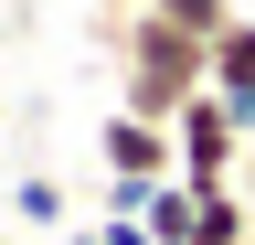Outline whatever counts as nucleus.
Listing matches in <instances>:
<instances>
[{"instance_id":"obj_1","label":"nucleus","mask_w":255,"mask_h":245,"mask_svg":"<svg viewBox=\"0 0 255 245\" xmlns=\"http://www.w3.org/2000/svg\"><path fill=\"white\" fill-rule=\"evenodd\" d=\"M107 43H117V107L128 117H170L213 85V43H191L181 21H159V11H128V21H107Z\"/></svg>"},{"instance_id":"obj_2","label":"nucleus","mask_w":255,"mask_h":245,"mask_svg":"<svg viewBox=\"0 0 255 245\" xmlns=\"http://www.w3.org/2000/svg\"><path fill=\"white\" fill-rule=\"evenodd\" d=\"M170 149H181V181H191V192H223V181L245 171V128H234V107H223L213 85L170 117Z\"/></svg>"},{"instance_id":"obj_3","label":"nucleus","mask_w":255,"mask_h":245,"mask_svg":"<svg viewBox=\"0 0 255 245\" xmlns=\"http://www.w3.org/2000/svg\"><path fill=\"white\" fill-rule=\"evenodd\" d=\"M96 160H107V181H181L170 128H159V117H128V107L96 128Z\"/></svg>"},{"instance_id":"obj_4","label":"nucleus","mask_w":255,"mask_h":245,"mask_svg":"<svg viewBox=\"0 0 255 245\" xmlns=\"http://www.w3.org/2000/svg\"><path fill=\"white\" fill-rule=\"evenodd\" d=\"M213 96L234 107V128L255 139V21H245V11L213 32Z\"/></svg>"},{"instance_id":"obj_5","label":"nucleus","mask_w":255,"mask_h":245,"mask_svg":"<svg viewBox=\"0 0 255 245\" xmlns=\"http://www.w3.org/2000/svg\"><path fill=\"white\" fill-rule=\"evenodd\" d=\"M255 235V203L223 181V192H202V213H191V245H245Z\"/></svg>"},{"instance_id":"obj_6","label":"nucleus","mask_w":255,"mask_h":245,"mask_svg":"<svg viewBox=\"0 0 255 245\" xmlns=\"http://www.w3.org/2000/svg\"><path fill=\"white\" fill-rule=\"evenodd\" d=\"M191 213H202V192H191V181H159V192H149V213H138V224H149L159 245H191Z\"/></svg>"},{"instance_id":"obj_7","label":"nucleus","mask_w":255,"mask_h":245,"mask_svg":"<svg viewBox=\"0 0 255 245\" xmlns=\"http://www.w3.org/2000/svg\"><path fill=\"white\" fill-rule=\"evenodd\" d=\"M11 213H21L32 235H53V224H64V181H53V171H21V181H11Z\"/></svg>"},{"instance_id":"obj_8","label":"nucleus","mask_w":255,"mask_h":245,"mask_svg":"<svg viewBox=\"0 0 255 245\" xmlns=\"http://www.w3.org/2000/svg\"><path fill=\"white\" fill-rule=\"evenodd\" d=\"M149 11H159V21H181L191 43H213L223 21H234V0H149Z\"/></svg>"},{"instance_id":"obj_9","label":"nucleus","mask_w":255,"mask_h":245,"mask_svg":"<svg viewBox=\"0 0 255 245\" xmlns=\"http://www.w3.org/2000/svg\"><path fill=\"white\" fill-rule=\"evenodd\" d=\"M128 11H149V0H96V21H128Z\"/></svg>"},{"instance_id":"obj_10","label":"nucleus","mask_w":255,"mask_h":245,"mask_svg":"<svg viewBox=\"0 0 255 245\" xmlns=\"http://www.w3.org/2000/svg\"><path fill=\"white\" fill-rule=\"evenodd\" d=\"M234 192H245V203H255V139H245V171H234Z\"/></svg>"},{"instance_id":"obj_11","label":"nucleus","mask_w":255,"mask_h":245,"mask_svg":"<svg viewBox=\"0 0 255 245\" xmlns=\"http://www.w3.org/2000/svg\"><path fill=\"white\" fill-rule=\"evenodd\" d=\"M0 245H11V235H0Z\"/></svg>"},{"instance_id":"obj_12","label":"nucleus","mask_w":255,"mask_h":245,"mask_svg":"<svg viewBox=\"0 0 255 245\" xmlns=\"http://www.w3.org/2000/svg\"><path fill=\"white\" fill-rule=\"evenodd\" d=\"M245 245H255V235H245Z\"/></svg>"}]
</instances>
